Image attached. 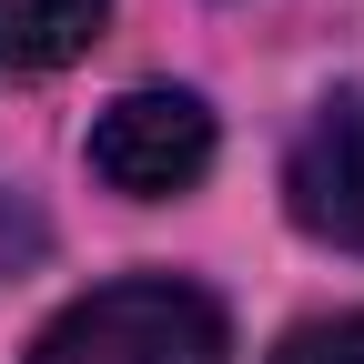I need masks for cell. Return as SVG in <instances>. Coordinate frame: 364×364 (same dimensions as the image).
<instances>
[{"label": "cell", "mask_w": 364, "mask_h": 364, "mask_svg": "<svg viewBox=\"0 0 364 364\" xmlns=\"http://www.w3.org/2000/svg\"><path fill=\"white\" fill-rule=\"evenodd\" d=\"M31 253H41V213H31V203H11V193H0V273H21Z\"/></svg>", "instance_id": "6"}, {"label": "cell", "mask_w": 364, "mask_h": 364, "mask_svg": "<svg viewBox=\"0 0 364 364\" xmlns=\"http://www.w3.org/2000/svg\"><path fill=\"white\" fill-rule=\"evenodd\" d=\"M273 364H364V314H324V324H294Z\"/></svg>", "instance_id": "5"}, {"label": "cell", "mask_w": 364, "mask_h": 364, "mask_svg": "<svg viewBox=\"0 0 364 364\" xmlns=\"http://www.w3.org/2000/svg\"><path fill=\"white\" fill-rule=\"evenodd\" d=\"M284 203L314 243L364 253V91H344V102H324L304 122V142L284 162Z\"/></svg>", "instance_id": "3"}, {"label": "cell", "mask_w": 364, "mask_h": 364, "mask_svg": "<svg viewBox=\"0 0 364 364\" xmlns=\"http://www.w3.org/2000/svg\"><path fill=\"white\" fill-rule=\"evenodd\" d=\"M223 354H233L223 304L172 273H132V284L61 304L31 344V364H223Z\"/></svg>", "instance_id": "1"}, {"label": "cell", "mask_w": 364, "mask_h": 364, "mask_svg": "<svg viewBox=\"0 0 364 364\" xmlns=\"http://www.w3.org/2000/svg\"><path fill=\"white\" fill-rule=\"evenodd\" d=\"M102 21H112V0H0V81L81 61Z\"/></svg>", "instance_id": "4"}, {"label": "cell", "mask_w": 364, "mask_h": 364, "mask_svg": "<svg viewBox=\"0 0 364 364\" xmlns=\"http://www.w3.org/2000/svg\"><path fill=\"white\" fill-rule=\"evenodd\" d=\"M91 172L132 203H162V193H193L213 172V112L193 91H122V102L91 122Z\"/></svg>", "instance_id": "2"}]
</instances>
